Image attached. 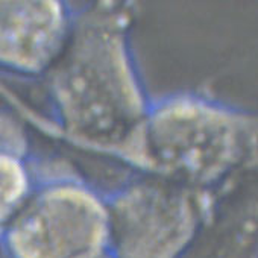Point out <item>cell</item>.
Wrapping results in <instances>:
<instances>
[{"label":"cell","mask_w":258,"mask_h":258,"mask_svg":"<svg viewBox=\"0 0 258 258\" xmlns=\"http://www.w3.org/2000/svg\"><path fill=\"white\" fill-rule=\"evenodd\" d=\"M109 213V247L117 258H178L195 232L187 199L155 185L137 187Z\"/></svg>","instance_id":"obj_2"},{"label":"cell","mask_w":258,"mask_h":258,"mask_svg":"<svg viewBox=\"0 0 258 258\" xmlns=\"http://www.w3.org/2000/svg\"><path fill=\"white\" fill-rule=\"evenodd\" d=\"M67 31L59 4L0 5V61L40 70L58 52Z\"/></svg>","instance_id":"obj_3"},{"label":"cell","mask_w":258,"mask_h":258,"mask_svg":"<svg viewBox=\"0 0 258 258\" xmlns=\"http://www.w3.org/2000/svg\"><path fill=\"white\" fill-rule=\"evenodd\" d=\"M91 258H117V255L111 250V247H108V249L102 250L100 253H97V255L91 256Z\"/></svg>","instance_id":"obj_5"},{"label":"cell","mask_w":258,"mask_h":258,"mask_svg":"<svg viewBox=\"0 0 258 258\" xmlns=\"http://www.w3.org/2000/svg\"><path fill=\"white\" fill-rule=\"evenodd\" d=\"M28 191V178L22 164L11 157L0 155V219L17 210Z\"/></svg>","instance_id":"obj_4"},{"label":"cell","mask_w":258,"mask_h":258,"mask_svg":"<svg viewBox=\"0 0 258 258\" xmlns=\"http://www.w3.org/2000/svg\"><path fill=\"white\" fill-rule=\"evenodd\" d=\"M8 246L14 258H91L109 247V211L84 187L50 185L19 214Z\"/></svg>","instance_id":"obj_1"}]
</instances>
